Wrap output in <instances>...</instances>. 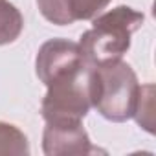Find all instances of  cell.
Instances as JSON below:
<instances>
[{
	"label": "cell",
	"instance_id": "obj_1",
	"mask_svg": "<svg viewBox=\"0 0 156 156\" xmlns=\"http://www.w3.org/2000/svg\"><path fill=\"white\" fill-rule=\"evenodd\" d=\"M145 15L129 6H118L92 19V28L81 35L79 48L92 66L119 61L130 48L132 35L143 26Z\"/></svg>",
	"mask_w": 156,
	"mask_h": 156
},
{
	"label": "cell",
	"instance_id": "obj_2",
	"mask_svg": "<svg viewBox=\"0 0 156 156\" xmlns=\"http://www.w3.org/2000/svg\"><path fill=\"white\" fill-rule=\"evenodd\" d=\"M140 96L136 72L125 61L92 68V108L107 121L125 123L134 116Z\"/></svg>",
	"mask_w": 156,
	"mask_h": 156
},
{
	"label": "cell",
	"instance_id": "obj_3",
	"mask_svg": "<svg viewBox=\"0 0 156 156\" xmlns=\"http://www.w3.org/2000/svg\"><path fill=\"white\" fill-rule=\"evenodd\" d=\"M92 64L85 62L73 75L48 85L41 103L44 121H83L92 108Z\"/></svg>",
	"mask_w": 156,
	"mask_h": 156
},
{
	"label": "cell",
	"instance_id": "obj_4",
	"mask_svg": "<svg viewBox=\"0 0 156 156\" xmlns=\"http://www.w3.org/2000/svg\"><path fill=\"white\" fill-rule=\"evenodd\" d=\"M79 42L68 39H50L46 41L35 57V73L39 81L46 87L73 75L85 64Z\"/></svg>",
	"mask_w": 156,
	"mask_h": 156
},
{
	"label": "cell",
	"instance_id": "obj_5",
	"mask_svg": "<svg viewBox=\"0 0 156 156\" xmlns=\"http://www.w3.org/2000/svg\"><path fill=\"white\" fill-rule=\"evenodd\" d=\"M42 151L46 156H62L90 154L98 149L92 147L83 121H46L42 132Z\"/></svg>",
	"mask_w": 156,
	"mask_h": 156
},
{
	"label": "cell",
	"instance_id": "obj_6",
	"mask_svg": "<svg viewBox=\"0 0 156 156\" xmlns=\"http://www.w3.org/2000/svg\"><path fill=\"white\" fill-rule=\"evenodd\" d=\"M112 0H37L41 15L55 26H70L77 20H92Z\"/></svg>",
	"mask_w": 156,
	"mask_h": 156
},
{
	"label": "cell",
	"instance_id": "obj_7",
	"mask_svg": "<svg viewBox=\"0 0 156 156\" xmlns=\"http://www.w3.org/2000/svg\"><path fill=\"white\" fill-rule=\"evenodd\" d=\"M24 30V17L8 0H0V46L15 42Z\"/></svg>",
	"mask_w": 156,
	"mask_h": 156
},
{
	"label": "cell",
	"instance_id": "obj_8",
	"mask_svg": "<svg viewBox=\"0 0 156 156\" xmlns=\"http://www.w3.org/2000/svg\"><path fill=\"white\" fill-rule=\"evenodd\" d=\"M0 154H30V143L26 134L19 127L6 121H0Z\"/></svg>",
	"mask_w": 156,
	"mask_h": 156
},
{
	"label": "cell",
	"instance_id": "obj_9",
	"mask_svg": "<svg viewBox=\"0 0 156 156\" xmlns=\"http://www.w3.org/2000/svg\"><path fill=\"white\" fill-rule=\"evenodd\" d=\"M154 85H145L140 87V96L134 110V119L140 127H143L149 134L154 132Z\"/></svg>",
	"mask_w": 156,
	"mask_h": 156
}]
</instances>
